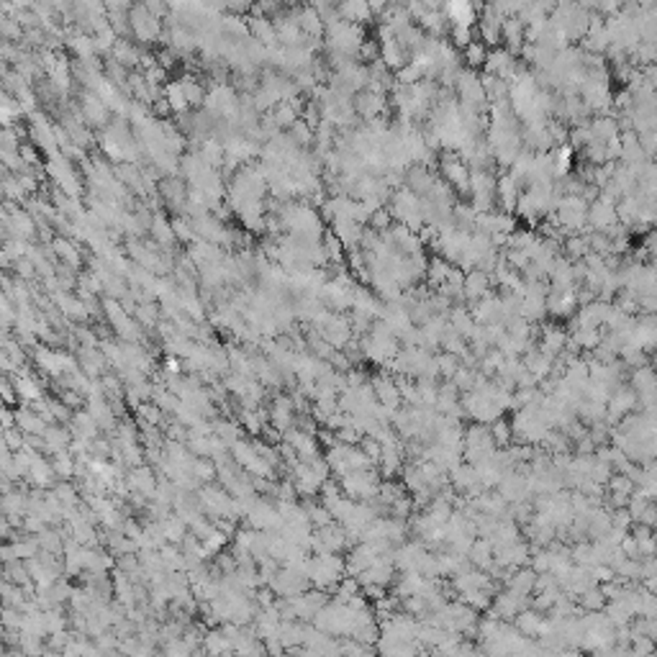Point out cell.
<instances>
[{
    "label": "cell",
    "mask_w": 657,
    "mask_h": 657,
    "mask_svg": "<svg viewBox=\"0 0 657 657\" xmlns=\"http://www.w3.org/2000/svg\"><path fill=\"white\" fill-rule=\"evenodd\" d=\"M370 383H372V388H375L378 401H381L383 406L393 408V411H398V406L404 401V398H401V388H398V381H393L388 375H375Z\"/></svg>",
    "instance_id": "obj_13"
},
{
    "label": "cell",
    "mask_w": 657,
    "mask_h": 657,
    "mask_svg": "<svg viewBox=\"0 0 657 657\" xmlns=\"http://www.w3.org/2000/svg\"><path fill=\"white\" fill-rule=\"evenodd\" d=\"M270 113H272L275 124H277L280 128H283V131H286V128H290V126L295 124V121L301 119V111H298V108H295V105L290 103V101H283V103H277Z\"/></svg>",
    "instance_id": "obj_28"
},
{
    "label": "cell",
    "mask_w": 657,
    "mask_h": 657,
    "mask_svg": "<svg viewBox=\"0 0 657 657\" xmlns=\"http://www.w3.org/2000/svg\"><path fill=\"white\" fill-rule=\"evenodd\" d=\"M134 318L139 321V324L147 326V329H149V326H157L159 324V309L154 306V301L139 303V306H136V311H134Z\"/></svg>",
    "instance_id": "obj_36"
},
{
    "label": "cell",
    "mask_w": 657,
    "mask_h": 657,
    "mask_svg": "<svg viewBox=\"0 0 657 657\" xmlns=\"http://www.w3.org/2000/svg\"><path fill=\"white\" fill-rule=\"evenodd\" d=\"M191 473H193L195 478H198L200 483H211L219 470H216V462H214L211 457H195V459H193Z\"/></svg>",
    "instance_id": "obj_34"
},
{
    "label": "cell",
    "mask_w": 657,
    "mask_h": 657,
    "mask_svg": "<svg viewBox=\"0 0 657 657\" xmlns=\"http://www.w3.org/2000/svg\"><path fill=\"white\" fill-rule=\"evenodd\" d=\"M214 429L229 447H234L242 439V427H239L237 421H214Z\"/></svg>",
    "instance_id": "obj_35"
},
{
    "label": "cell",
    "mask_w": 657,
    "mask_h": 657,
    "mask_svg": "<svg viewBox=\"0 0 657 657\" xmlns=\"http://www.w3.org/2000/svg\"><path fill=\"white\" fill-rule=\"evenodd\" d=\"M244 524L257 531H270V529H280V526H283V516L277 511V503L254 499L252 506L246 508Z\"/></svg>",
    "instance_id": "obj_4"
},
{
    "label": "cell",
    "mask_w": 657,
    "mask_h": 657,
    "mask_svg": "<svg viewBox=\"0 0 657 657\" xmlns=\"http://www.w3.org/2000/svg\"><path fill=\"white\" fill-rule=\"evenodd\" d=\"M496 193H499L501 203L506 208H514L516 203H519V198H516V177L514 175H508V177H501L499 185H496Z\"/></svg>",
    "instance_id": "obj_32"
},
{
    "label": "cell",
    "mask_w": 657,
    "mask_h": 657,
    "mask_svg": "<svg viewBox=\"0 0 657 657\" xmlns=\"http://www.w3.org/2000/svg\"><path fill=\"white\" fill-rule=\"evenodd\" d=\"M526 603H529V596H522L516 593L514 588H506L493 598V614L501 619H514L526 609Z\"/></svg>",
    "instance_id": "obj_7"
},
{
    "label": "cell",
    "mask_w": 657,
    "mask_h": 657,
    "mask_svg": "<svg viewBox=\"0 0 657 657\" xmlns=\"http://www.w3.org/2000/svg\"><path fill=\"white\" fill-rule=\"evenodd\" d=\"M288 134L293 136V139H295V142H298V144H301V147H309V144H313V136H316V128L311 126L309 121H306V119H303V116H301V119L295 121L293 126L288 128Z\"/></svg>",
    "instance_id": "obj_33"
},
{
    "label": "cell",
    "mask_w": 657,
    "mask_h": 657,
    "mask_svg": "<svg viewBox=\"0 0 657 657\" xmlns=\"http://www.w3.org/2000/svg\"><path fill=\"white\" fill-rule=\"evenodd\" d=\"M381 475L378 470L372 467H362V470H355V473H347V475L339 478V485L344 496L355 501H375L378 499V491H381Z\"/></svg>",
    "instance_id": "obj_3"
},
{
    "label": "cell",
    "mask_w": 657,
    "mask_h": 657,
    "mask_svg": "<svg viewBox=\"0 0 657 657\" xmlns=\"http://www.w3.org/2000/svg\"><path fill=\"white\" fill-rule=\"evenodd\" d=\"M16 427L24 431V434H41L44 436V431H47L49 421L41 416L39 411H34L31 406L26 404V408H18L16 411Z\"/></svg>",
    "instance_id": "obj_19"
},
{
    "label": "cell",
    "mask_w": 657,
    "mask_h": 657,
    "mask_svg": "<svg viewBox=\"0 0 657 657\" xmlns=\"http://www.w3.org/2000/svg\"><path fill=\"white\" fill-rule=\"evenodd\" d=\"M13 427H16V411L6 408V411H3V429H13Z\"/></svg>",
    "instance_id": "obj_43"
},
{
    "label": "cell",
    "mask_w": 657,
    "mask_h": 657,
    "mask_svg": "<svg viewBox=\"0 0 657 657\" xmlns=\"http://www.w3.org/2000/svg\"><path fill=\"white\" fill-rule=\"evenodd\" d=\"M290 603H293L295 619L313 621V617H316L318 611H321L326 603H329V596H326V591L316 588V591H303V593L293 596V598H290Z\"/></svg>",
    "instance_id": "obj_6"
},
{
    "label": "cell",
    "mask_w": 657,
    "mask_h": 657,
    "mask_svg": "<svg viewBox=\"0 0 657 657\" xmlns=\"http://www.w3.org/2000/svg\"><path fill=\"white\" fill-rule=\"evenodd\" d=\"M568 252L575 254V257L586 254V242H583V239H570V242H568Z\"/></svg>",
    "instance_id": "obj_42"
},
{
    "label": "cell",
    "mask_w": 657,
    "mask_h": 657,
    "mask_svg": "<svg viewBox=\"0 0 657 657\" xmlns=\"http://www.w3.org/2000/svg\"><path fill=\"white\" fill-rule=\"evenodd\" d=\"M570 344V337L562 332V329H557V326H547L545 332H542V341H539V349L542 352H547L549 357H560L562 352H565V347Z\"/></svg>",
    "instance_id": "obj_21"
},
{
    "label": "cell",
    "mask_w": 657,
    "mask_h": 657,
    "mask_svg": "<svg viewBox=\"0 0 657 657\" xmlns=\"http://www.w3.org/2000/svg\"><path fill=\"white\" fill-rule=\"evenodd\" d=\"M352 103H355V111L360 119H367L372 121L378 113L385 108V98H383V93H378V90H370V87H364V90H360L355 98H352Z\"/></svg>",
    "instance_id": "obj_11"
},
{
    "label": "cell",
    "mask_w": 657,
    "mask_h": 657,
    "mask_svg": "<svg viewBox=\"0 0 657 657\" xmlns=\"http://www.w3.org/2000/svg\"><path fill=\"white\" fill-rule=\"evenodd\" d=\"M491 434H493V439H496V444H499V447H508V444H511V439H514V429H511V421L496 419V421L491 424Z\"/></svg>",
    "instance_id": "obj_37"
},
{
    "label": "cell",
    "mask_w": 657,
    "mask_h": 657,
    "mask_svg": "<svg viewBox=\"0 0 657 657\" xmlns=\"http://www.w3.org/2000/svg\"><path fill=\"white\" fill-rule=\"evenodd\" d=\"M249 34H252V39H257L260 44H265L267 49H275L277 47V31H275V21H270V16H265V13H260L257 8H252V13H249Z\"/></svg>",
    "instance_id": "obj_9"
},
{
    "label": "cell",
    "mask_w": 657,
    "mask_h": 657,
    "mask_svg": "<svg viewBox=\"0 0 657 657\" xmlns=\"http://www.w3.org/2000/svg\"><path fill=\"white\" fill-rule=\"evenodd\" d=\"M111 59L121 62L126 70H131V67H142V52H139V49H136L128 39L116 41V47H113V52H111Z\"/></svg>",
    "instance_id": "obj_24"
},
{
    "label": "cell",
    "mask_w": 657,
    "mask_h": 657,
    "mask_svg": "<svg viewBox=\"0 0 657 657\" xmlns=\"http://www.w3.org/2000/svg\"><path fill=\"white\" fill-rule=\"evenodd\" d=\"M80 111H82V119L90 126H108V119H111V105L105 103L103 98L93 93V90H82V98H80Z\"/></svg>",
    "instance_id": "obj_5"
},
{
    "label": "cell",
    "mask_w": 657,
    "mask_h": 657,
    "mask_svg": "<svg viewBox=\"0 0 657 657\" xmlns=\"http://www.w3.org/2000/svg\"><path fill=\"white\" fill-rule=\"evenodd\" d=\"M344 575H347V557H341L339 552H324L311 557L309 578L313 588L334 591Z\"/></svg>",
    "instance_id": "obj_1"
},
{
    "label": "cell",
    "mask_w": 657,
    "mask_h": 657,
    "mask_svg": "<svg viewBox=\"0 0 657 657\" xmlns=\"http://www.w3.org/2000/svg\"><path fill=\"white\" fill-rule=\"evenodd\" d=\"M175 234H177V242H193L195 239V231H193V221L188 216H177L172 219Z\"/></svg>",
    "instance_id": "obj_39"
},
{
    "label": "cell",
    "mask_w": 657,
    "mask_h": 657,
    "mask_svg": "<svg viewBox=\"0 0 657 657\" xmlns=\"http://www.w3.org/2000/svg\"><path fill=\"white\" fill-rule=\"evenodd\" d=\"M126 483L131 491L136 493H144L147 499H154V493H157V478H154V470H152V465H136L131 467V473L126 475Z\"/></svg>",
    "instance_id": "obj_12"
},
{
    "label": "cell",
    "mask_w": 657,
    "mask_h": 657,
    "mask_svg": "<svg viewBox=\"0 0 657 657\" xmlns=\"http://www.w3.org/2000/svg\"><path fill=\"white\" fill-rule=\"evenodd\" d=\"M162 526H165V534H167V542H172V545H182L185 542V537H188V524L182 522L177 514H170L162 519Z\"/></svg>",
    "instance_id": "obj_27"
},
{
    "label": "cell",
    "mask_w": 657,
    "mask_h": 657,
    "mask_svg": "<svg viewBox=\"0 0 657 657\" xmlns=\"http://www.w3.org/2000/svg\"><path fill=\"white\" fill-rule=\"evenodd\" d=\"M203 647H206V652H234V644H231L229 634L223 629H214V632L203 634Z\"/></svg>",
    "instance_id": "obj_29"
},
{
    "label": "cell",
    "mask_w": 657,
    "mask_h": 657,
    "mask_svg": "<svg viewBox=\"0 0 657 657\" xmlns=\"http://www.w3.org/2000/svg\"><path fill=\"white\" fill-rule=\"evenodd\" d=\"M542 626H545V617L539 614V609L537 611H531V609H524L519 617H516V629L522 634H526V637H539V632H542Z\"/></svg>",
    "instance_id": "obj_26"
},
{
    "label": "cell",
    "mask_w": 657,
    "mask_h": 657,
    "mask_svg": "<svg viewBox=\"0 0 657 657\" xmlns=\"http://www.w3.org/2000/svg\"><path fill=\"white\" fill-rule=\"evenodd\" d=\"M442 172H444V177L452 182V185H457V188H462L465 191L467 185H470V172H467V167L459 162V159H455V157H447L442 159Z\"/></svg>",
    "instance_id": "obj_25"
},
{
    "label": "cell",
    "mask_w": 657,
    "mask_h": 657,
    "mask_svg": "<svg viewBox=\"0 0 657 657\" xmlns=\"http://www.w3.org/2000/svg\"><path fill=\"white\" fill-rule=\"evenodd\" d=\"M70 431H72V436L75 439H96L98 434H101V424H98L96 419H93V413L87 411H82V408H77V411L72 413V419H70Z\"/></svg>",
    "instance_id": "obj_16"
},
{
    "label": "cell",
    "mask_w": 657,
    "mask_h": 657,
    "mask_svg": "<svg viewBox=\"0 0 657 657\" xmlns=\"http://www.w3.org/2000/svg\"><path fill=\"white\" fill-rule=\"evenodd\" d=\"M3 444H6V447H10L13 452L24 450V447H26V434L18 427L3 429Z\"/></svg>",
    "instance_id": "obj_41"
},
{
    "label": "cell",
    "mask_w": 657,
    "mask_h": 657,
    "mask_svg": "<svg viewBox=\"0 0 657 657\" xmlns=\"http://www.w3.org/2000/svg\"><path fill=\"white\" fill-rule=\"evenodd\" d=\"M52 252H54L64 265H70V267H75V270L82 265V254H80L77 242H72L70 237H54V242H52Z\"/></svg>",
    "instance_id": "obj_23"
},
{
    "label": "cell",
    "mask_w": 657,
    "mask_h": 657,
    "mask_svg": "<svg viewBox=\"0 0 657 657\" xmlns=\"http://www.w3.org/2000/svg\"><path fill=\"white\" fill-rule=\"evenodd\" d=\"M162 96L167 98V103H170L175 116H182V113L193 111V105H191V101H188V96H185V87H182L180 80L165 82V93H162Z\"/></svg>",
    "instance_id": "obj_22"
},
{
    "label": "cell",
    "mask_w": 657,
    "mask_h": 657,
    "mask_svg": "<svg viewBox=\"0 0 657 657\" xmlns=\"http://www.w3.org/2000/svg\"><path fill=\"white\" fill-rule=\"evenodd\" d=\"M128 24H131V36L142 44H154V41H162L165 36V24L162 18L154 16L142 0L131 6L128 10Z\"/></svg>",
    "instance_id": "obj_2"
},
{
    "label": "cell",
    "mask_w": 657,
    "mask_h": 657,
    "mask_svg": "<svg viewBox=\"0 0 657 657\" xmlns=\"http://www.w3.org/2000/svg\"><path fill=\"white\" fill-rule=\"evenodd\" d=\"M136 416H139V424H154V427H162V424H165V411H162L154 401H147V404L136 406Z\"/></svg>",
    "instance_id": "obj_31"
},
{
    "label": "cell",
    "mask_w": 657,
    "mask_h": 657,
    "mask_svg": "<svg viewBox=\"0 0 657 657\" xmlns=\"http://www.w3.org/2000/svg\"><path fill=\"white\" fill-rule=\"evenodd\" d=\"M465 59L473 64V67H480V64L488 59V52H485V47L480 41H470L465 47Z\"/></svg>",
    "instance_id": "obj_40"
},
{
    "label": "cell",
    "mask_w": 657,
    "mask_h": 657,
    "mask_svg": "<svg viewBox=\"0 0 657 657\" xmlns=\"http://www.w3.org/2000/svg\"><path fill=\"white\" fill-rule=\"evenodd\" d=\"M149 234H152V239H154V244L162 246V249H167V252H172L175 244H177V234H175L172 221H167L165 214H159V211H154Z\"/></svg>",
    "instance_id": "obj_15"
},
{
    "label": "cell",
    "mask_w": 657,
    "mask_h": 657,
    "mask_svg": "<svg viewBox=\"0 0 657 657\" xmlns=\"http://www.w3.org/2000/svg\"><path fill=\"white\" fill-rule=\"evenodd\" d=\"M72 439H75V436H72V431H70L67 424H49L47 431H44V442H47V450L44 452L57 455V452L70 450Z\"/></svg>",
    "instance_id": "obj_18"
},
{
    "label": "cell",
    "mask_w": 657,
    "mask_h": 657,
    "mask_svg": "<svg viewBox=\"0 0 657 657\" xmlns=\"http://www.w3.org/2000/svg\"><path fill=\"white\" fill-rule=\"evenodd\" d=\"M283 3H286L288 8H301V3H303V0H283Z\"/></svg>",
    "instance_id": "obj_44"
},
{
    "label": "cell",
    "mask_w": 657,
    "mask_h": 657,
    "mask_svg": "<svg viewBox=\"0 0 657 657\" xmlns=\"http://www.w3.org/2000/svg\"><path fill=\"white\" fill-rule=\"evenodd\" d=\"M54 493H57V499L62 501L64 506H80V493H77V488L70 483V480L57 483L54 485Z\"/></svg>",
    "instance_id": "obj_38"
},
{
    "label": "cell",
    "mask_w": 657,
    "mask_h": 657,
    "mask_svg": "<svg viewBox=\"0 0 657 657\" xmlns=\"http://www.w3.org/2000/svg\"><path fill=\"white\" fill-rule=\"evenodd\" d=\"M270 424L277 427L280 431H288L290 427H295V404L293 396H275L272 404H270Z\"/></svg>",
    "instance_id": "obj_8"
},
{
    "label": "cell",
    "mask_w": 657,
    "mask_h": 657,
    "mask_svg": "<svg viewBox=\"0 0 657 657\" xmlns=\"http://www.w3.org/2000/svg\"><path fill=\"white\" fill-rule=\"evenodd\" d=\"M444 16H447V21L452 24V29H455V26L473 29V24H475V8H473V0H447Z\"/></svg>",
    "instance_id": "obj_14"
},
{
    "label": "cell",
    "mask_w": 657,
    "mask_h": 657,
    "mask_svg": "<svg viewBox=\"0 0 657 657\" xmlns=\"http://www.w3.org/2000/svg\"><path fill=\"white\" fill-rule=\"evenodd\" d=\"M26 480L31 483V488H52L57 480V473H54V465H52V459H47L44 455H34V462L31 467H29V475H26Z\"/></svg>",
    "instance_id": "obj_10"
},
{
    "label": "cell",
    "mask_w": 657,
    "mask_h": 657,
    "mask_svg": "<svg viewBox=\"0 0 657 657\" xmlns=\"http://www.w3.org/2000/svg\"><path fill=\"white\" fill-rule=\"evenodd\" d=\"M324 252H326V262H332V265H341V262H344V252H347V246L341 244L339 237H337L334 231H326V234H324Z\"/></svg>",
    "instance_id": "obj_30"
},
{
    "label": "cell",
    "mask_w": 657,
    "mask_h": 657,
    "mask_svg": "<svg viewBox=\"0 0 657 657\" xmlns=\"http://www.w3.org/2000/svg\"><path fill=\"white\" fill-rule=\"evenodd\" d=\"M13 385H16V390H18L21 404H34V401L44 398V390H41L39 381H36V378H31V375L26 372V367H21V370L13 375Z\"/></svg>",
    "instance_id": "obj_17"
},
{
    "label": "cell",
    "mask_w": 657,
    "mask_h": 657,
    "mask_svg": "<svg viewBox=\"0 0 657 657\" xmlns=\"http://www.w3.org/2000/svg\"><path fill=\"white\" fill-rule=\"evenodd\" d=\"M488 286H491V280H488V275H485L483 270H473V272H467L465 275L462 295H465L470 303H475V301H480V298H485V295L491 293Z\"/></svg>",
    "instance_id": "obj_20"
}]
</instances>
